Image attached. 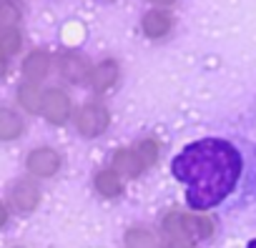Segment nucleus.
<instances>
[{"mask_svg": "<svg viewBox=\"0 0 256 248\" xmlns=\"http://www.w3.org/2000/svg\"><path fill=\"white\" fill-rule=\"evenodd\" d=\"M171 173L186 186V203L194 211L218 206L238 183L241 153L221 138L188 143L174 161Z\"/></svg>", "mask_w": 256, "mask_h": 248, "instance_id": "nucleus-1", "label": "nucleus"}, {"mask_svg": "<svg viewBox=\"0 0 256 248\" xmlns=\"http://www.w3.org/2000/svg\"><path fill=\"white\" fill-rule=\"evenodd\" d=\"M164 231L174 241H204L211 236L214 226L206 216H184V213H168L164 221Z\"/></svg>", "mask_w": 256, "mask_h": 248, "instance_id": "nucleus-2", "label": "nucleus"}, {"mask_svg": "<svg viewBox=\"0 0 256 248\" xmlns=\"http://www.w3.org/2000/svg\"><path fill=\"white\" fill-rule=\"evenodd\" d=\"M108 123H110V115L108 110L100 105V103H88L78 110V118H76V126L78 131L86 136V138H96L100 136L106 128H108Z\"/></svg>", "mask_w": 256, "mask_h": 248, "instance_id": "nucleus-3", "label": "nucleus"}, {"mask_svg": "<svg viewBox=\"0 0 256 248\" xmlns=\"http://www.w3.org/2000/svg\"><path fill=\"white\" fill-rule=\"evenodd\" d=\"M40 110H43V115L50 120V123H66L68 120V115H70V100H68V95L63 93V90H58V88H50V90H46L43 93V105H40Z\"/></svg>", "mask_w": 256, "mask_h": 248, "instance_id": "nucleus-4", "label": "nucleus"}, {"mask_svg": "<svg viewBox=\"0 0 256 248\" xmlns=\"http://www.w3.org/2000/svg\"><path fill=\"white\" fill-rule=\"evenodd\" d=\"M60 168V156L50 148H38L28 156V171L33 176H40V178H48L53 176L56 171Z\"/></svg>", "mask_w": 256, "mask_h": 248, "instance_id": "nucleus-5", "label": "nucleus"}, {"mask_svg": "<svg viewBox=\"0 0 256 248\" xmlns=\"http://www.w3.org/2000/svg\"><path fill=\"white\" fill-rule=\"evenodd\" d=\"M113 171L118 176H126V178H136L141 171H144V163L136 153V148H120L113 153Z\"/></svg>", "mask_w": 256, "mask_h": 248, "instance_id": "nucleus-6", "label": "nucleus"}, {"mask_svg": "<svg viewBox=\"0 0 256 248\" xmlns=\"http://www.w3.org/2000/svg\"><path fill=\"white\" fill-rule=\"evenodd\" d=\"M60 73L70 80V83H86V78L90 75V65L83 55L76 53H63L60 55Z\"/></svg>", "mask_w": 256, "mask_h": 248, "instance_id": "nucleus-7", "label": "nucleus"}, {"mask_svg": "<svg viewBox=\"0 0 256 248\" xmlns=\"http://www.w3.org/2000/svg\"><path fill=\"white\" fill-rule=\"evenodd\" d=\"M48 70H50V55H48L46 50H33V53L26 58V63H23V73H26V78H28L30 83L43 80V78L48 75Z\"/></svg>", "mask_w": 256, "mask_h": 248, "instance_id": "nucleus-8", "label": "nucleus"}, {"mask_svg": "<svg viewBox=\"0 0 256 248\" xmlns=\"http://www.w3.org/2000/svg\"><path fill=\"white\" fill-rule=\"evenodd\" d=\"M174 20L166 10H148L144 15V33L148 38H164L168 30H171Z\"/></svg>", "mask_w": 256, "mask_h": 248, "instance_id": "nucleus-9", "label": "nucleus"}, {"mask_svg": "<svg viewBox=\"0 0 256 248\" xmlns=\"http://www.w3.org/2000/svg\"><path fill=\"white\" fill-rule=\"evenodd\" d=\"M38 201H40V193H38V188L30 181H18L13 186V203H16V208L33 211L38 206Z\"/></svg>", "mask_w": 256, "mask_h": 248, "instance_id": "nucleus-10", "label": "nucleus"}, {"mask_svg": "<svg viewBox=\"0 0 256 248\" xmlns=\"http://www.w3.org/2000/svg\"><path fill=\"white\" fill-rule=\"evenodd\" d=\"M23 133V120L8 108H0V141H13Z\"/></svg>", "mask_w": 256, "mask_h": 248, "instance_id": "nucleus-11", "label": "nucleus"}, {"mask_svg": "<svg viewBox=\"0 0 256 248\" xmlns=\"http://www.w3.org/2000/svg\"><path fill=\"white\" fill-rule=\"evenodd\" d=\"M90 75H93V88H96V90H106V88H110V85L116 83V78H118V65H116L113 60H103V63L96 65V70H93Z\"/></svg>", "mask_w": 256, "mask_h": 248, "instance_id": "nucleus-12", "label": "nucleus"}, {"mask_svg": "<svg viewBox=\"0 0 256 248\" xmlns=\"http://www.w3.org/2000/svg\"><path fill=\"white\" fill-rule=\"evenodd\" d=\"M96 188H98L100 196L116 198V196L123 191V183H120V178H118L116 171H100V173L96 176Z\"/></svg>", "mask_w": 256, "mask_h": 248, "instance_id": "nucleus-13", "label": "nucleus"}, {"mask_svg": "<svg viewBox=\"0 0 256 248\" xmlns=\"http://www.w3.org/2000/svg\"><path fill=\"white\" fill-rule=\"evenodd\" d=\"M126 246L128 248H158L156 236L146 228H131L126 233Z\"/></svg>", "mask_w": 256, "mask_h": 248, "instance_id": "nucleus-14", "label": "nucleus"}, {"mask_svg": "<svg viewBox=\"0 0 256 248\" xmlns=\"http://www.w3.org/2000/svg\"><path fill=\"white\" fill-rule=\"evenodd\" d=\"M20 105L30 113H38L43 105V93L36 88V83H26L20 85Z\"/></svg>", "mask_w": 256, "mask_h": 248, "instance_id": "nucleus-15", "label": "nucleus"}, {"mask_svg": "<svg viewBox=\"0 0 256 248\" xmlns=\"http://www.w3.org/2000/svg\"><path fill=\"white\" fill-rule=\"evenodd\" d=\"M0 50L6 55L20 50V33L18 28H0Z\"/></svg>", "mask_w": 256, "mask_h": 248, "instance_id": "nucleus-16", "label": "nucleus"}, {"mask_svg": "<svg viewBox=\"0 0 256 248\" xmlns=\"http://www.w3.org/2000/svg\"><path fill=\"white\" fill-rule=\"evenodd\" d=\"M20 18L18 5H13V0H0V28H16Z\"/></svg>", "mask_w": 256, "mask_h": 248, "instance_id": "nucleus-17", "label": "nucleus"}, {"mask_svg": "<svg viewBox=\"0 0 256 248\" xmlns=\"http://www.w3.org/2000/svg\"><path fill=\"white\" fill-rule=\"evenodd\" d=\"M136 153H138V158H141L144 168H148V166L158 158V146H156L154 141H144V143H138V146H136Z\"/></svg>", "mask_w": 256, "mask_h": 248, "instance_id": "nucleus-18", "label": "nucleus"}, {"mask_svg": "<svg viewBox=\"0 0 256 248\" xmlns=\"http://www.w3.org/2000/svg\"><path fill=\"white\" fill-rule=\"evenodd\" d=\"M164 248H191L186 241H174V238H168V243L164 246Z\"/></svg>", "mask_w": 256, "mask_h": 248, "instance_id": "nucleus-19", "label": "nucleus"}, {"mask_svg": "<svg viewBox=\"0 0 256 248\" xmlns=\"http://www.w3.org/2000/svg\"><path fill=\"white\" fill-rule=\"evenodd\" d=\"M6 70H8V60H6V53L0 50V78L6 75Z\"/></svg>", "mask_w": 256, "mask_h": 248, "instance_id": "nucleus-20", "label": "nucleus"}, {"mask_svg": "<svg viewBox=\"0 0 256 248\" xmlns=\"http://www.w3.org/2000/svg\"><path fill=\"white\" fill-rule=\"evenodd\" d=\"M6 221H8V211H6V206H3V203H0V226H3Z\"/></svg>", "mask_w": 256, "mask_h": 248, "instance_id": "nucleus-21", "label": "nucleus"}, {"mask_svg": "<svg viewBox=\"0 0 256 248\" xmlns=\"http://www.w3.org/2000/svg\"><path fill=\"white\" fill-rule=\"evenodd\" d=\"M151 3H156V5H171L174 0H151Z\"/></svg>", "mask_w": 256, "mask_h": 248, "instance_id": "nucleus-22", "label": "nucleus"}, {"mask_svg": "<svg viewBox=\"0 0 256 248\" xmlns=\"http://www.w3.org/2000/svg\"><path fill=\"white\" fill-rule=\"evenodd\" d=\"M246 248H256V241H248V246Z\"/></svg>", "mask_w": 256, "mask_h": 248, "instance_id": "nucleus-23", "label": "nucleus"}]
</instances>
